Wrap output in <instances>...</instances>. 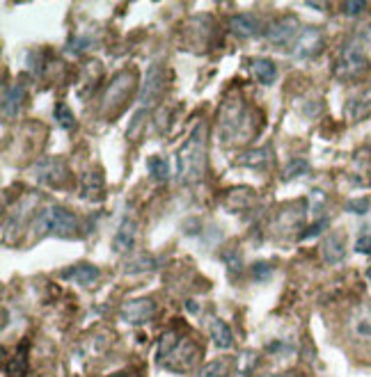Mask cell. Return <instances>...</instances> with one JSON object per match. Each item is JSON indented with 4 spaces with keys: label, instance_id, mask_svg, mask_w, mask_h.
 <instances>
[{
    "label": "cell",
    "instance_id": "1",
    "mask_svg": "<svg viewBox=\"0 0 371 377\" xmlns=\"http://www.w3.org/2000/svg\"><path fill=\"white\" fill-rule=\"evenodd\" d=\"M252 110L241 94H229L218 112V138L222 145H243L255 138Z\"/></svg>",
    "mask_w": 371,
    "mask_h": 377
},
{
    "label": "cell",
    "instance_id": "2",
    "mask_svg": "<svg viewBox=\"0 0 371 377\" xmlns=\"http://www.w3.org/2000/svg\"><path fill=\"white\" fill-rule=\"evenodd\" d=\"M206 151H209V128L199 122L174 156L177 181L181 185H195L202 181L206 172Z\"/></svg>",
    "mask_w": 371,
    "mask_h": 377
},
{
    "label": "cell",
    "instance_id": "3",
    "mask_svg": "<svg viewBox=\"0 0 371 377\" xmlns=\"http://www.w3.org/2000/svg\"><path fill=\"white\" fill-rule=\"evenodd\" d=\"M35 233L37 236H55V238H76L80 233L78 217L66 210L64 206L51 203L35 217Z\"/></svg>",
    "mask_w": 371,
    "mask_h": 377
},
{
    "label": "cell",
    "instance_id": "4",
    "mask_svg": "<svg viewBox=\"0 0 371 377\" xmlns=\"http://www.w3.org/2000/svg\"><path fill=\"white\" fill-rule=\"evenodd\" d=\"M136 82H138L136 73H131V71L117 73L115 78L110 80L108 89L103 92V99H101V112H103V115L115 117L117 110L124 108L126 101L131 99L133 89H136Z\"/></svg>",
    "mask_w": 371,
    "mask_h": 377
},
{
    "label": "cell",
    "instance_id": "5",
    "mask_svg": "<svg viewBox=\"0 0 371 377\" xmlns=\"http://www.w3.org/2000/svg\"><path fill=\"white\" fill-rule=\"evenodd\" d=\"M367 66H369V57L365 48H362L360 39H351L339 53L335 62V75L339 80H353V78H360V75L367 71Z\"/></svg>",
    "mask_w": 371,
    "mask_h": 377
},
{
    "label": "cell",
    "instance_id": "6",
    "mask_svg": "<svg viewBox=\"0 0 371 377\" xmlns=\"http://www.w3.org/2000/svg\"><path fill=\"white\" fill-rule=\"evenodd\" d=\"M159 94H161V69L159 64H152L150 71L145 75V82H143V92H140V105H138V112L133 115L131 119V128H129V135L133 138L136 131L140 128V124L145 122V117L150 115L152 108L159 101Z\"/></svg>",
    "mask_w": 371,
    "mask_h": 377
},
{
    "label": "cell",
    "instance_id": "7",
    "mask_svg": "<svg viewBox=\"0 0 371 377\" xmlns=\"http://www.w3.org/2000/svg\"><path fill=\"white\" fill-rule=\"evenodd\" d=\"M199 357V345L188 336H181L179 343L174 345V350L168 354V359L163 361V368H168L170 373H188Z\"/></svg>",
    "mask_w": 371,
    "mask_h": 377
},
{
    "label": "cell",
    "instance_id": "8",
    "mask_svg": "<svg viewBox=\"0 0 371 377\" xmlns=\"http://www.w3.org/2000/svg\"><path fill=\"white\" fill-rule=\"evenodd\" d=\"M33 176L44 185L51 187H64L69 183V167L60 158H44L33 167Z\"/></svg>",
    "mask_w": 371,
    "mask_h": 377
},
{
    "label": "cell",
    "instance_id": "9",
    "mask_svg": "<svg viewBox=\"0 0 371 377\" xmlns=\"http://www.w3.org/2000/svg\"><path fill=\"white\" fill-rule=\"evenodd\" d=\"M300 35V21L293 17V14H284L278 21L266 28V39H269L273 46H289V44H296Z\"/></svg>",
    "mask_w": 371,
    "mask_h": 377
},
{
    "label": "cell",
    "instance_id": "10",
    "mask_svg": "<svg viewBox=\"0 0 371 377\" xmlns=\"http://www.w3.org/2000/svg\"><path fill=\"white\" fill-rule=\"evenodd\" d=\"M325 46V35L321 28L307 26L300 30L298 39L293 44V57L296 59H314Z\"/></svg>",
    "mask_w": 371,
    "mask_h": 377
},
{
    "label": "cell",
    "instance_id": "11",
    "mask_svg": "<svg viewBox=\"0 0 371 377\" xmlns=\"http://www.w3.org/2000/svg\"><path fill=\"white\" fill-rule=\"evenodd\" d=\"M120 315L124 322L129 325H147L154 315H156V302L152 297H133V300H126L122 309H120Z\"/></svg>",
    "mask_w": 371,
    "mask_h": 377
},
{
    "label": "cell",
    "instance_id": "12",
    "mask_svg": "<svg viewBox=\"0 0 371 377\" xmlns=\"http://www.w3.org/2000/svg\"><path fill=\"white\" fill-rule=\"evenodd\" d=\"M138 220L133 215H126L124 220L117 226L115 236H113V252L115 254H126L136 247V240H138Z\"/></svg>",
    "mask_w": 371,
    "mask_h": 377
},
{
    "label": "cell",
    "instance_id": "13",
    "mask_svg": "<svg viewBox=\"0 0 371 377\" xmlns=\"http://www.w3.org/2000/svg\"><path fill=\"white\" fill-rule=\"evenodd\" d=\"M344 256H346L344 233H339V231L328 233V236L323 238V245H321V259L328 263V266H337V263L344 261Z\"/></svg>",
    "mask_w": 371,
    "mask_h": 377
},
{
    "label": "cell",
    "instance_id": "14",
    "mask_svg": "<svg viewBox=\"0 0 371 377\" xmlns=\"http://www.w3.org/2000/svg\"><path fill=\"white\" fill-rule=\"evenodd\" d=\"M62 279L87 288V286H94L101 279V270L92 266V263H76V266L62 270Z\"/></svg>",
    "mask_w": 371,
    "mask_h": 377
},
{
    "label": "cell",
    "instance_id": "15",
    "mask_svg": "<svg viewBox=\"0 0 371 377\" xmlns=\"http://www.w3.org/2000/svg\"><path fill=\"white\" fill-rule=\"evenodd\" d=\"M229 28H232V33L236 37H241V39H250V37L262 35L264 24L255 14H234V17L229 19Z\"/></svg>",
    "mask_w": 371,
    "mask_h": 377
},
{
    "label": "cell",
    "instance_id": "16",
    "mask_svg": "<svg viewBox=\"0 0 371 377\" xmlns=\"http://www.w3.org/2000/svg\"><path fill=\"white\" fill-rule=\"evenodd\" d=\"M351 334L360 341H371V302L355 306V311L351 313Z\"/></svg>",
    "mask_w": 371,
    "mask_h": 377
},
{
    "label": "cell",
    "instance_id": "17",
    "mask_svg": "<svg viewBox=\"0 0 371 377\" xmlns=\"http://www.w3.org/2000/svg\"><path fill=\"white\" fill-rule=\"evenodd\" d=\"M346 115L351 122H362L371 115V87H367L365 92L355 94L346 103Z\"/></svg>",
    "mask_w": 371,
    "mask_h": 377
},
{
    "label": "cell",
    "instance_id": "18",
    "mask_svg": "<svg viewBox=\"0 0 371 377\" xmlns=\"http://www.w3.org/2000/svg\"><path fill=\"white\" fill-rule=\"evenodd\" d=\"M24 101H26V89L21 85L5 87V92H3V119L5 122L19 115V110L24 108Z\"/></svg>",
    "mask_w": 371,
    "mask_h": 377
},
{
    "label": "cell",
    "instance_id": "19",
    "mask_svg": "<svg viewBox=\"0 0 371 377\" xmlns=\"http://www.w3.org/2000/svg\"><path fill=\"white\" fill-rule=\"evenodd\" d=\"M250 71L257 78L259 85H264V87H269V85H273V82L278 80V66L269 57H255V59H250Z\"/></svg>",
    "mask_w": 371,
    "mask_h": 377
},
{
    "label": "cell",
    "instance_id": "20",
    "mask_svg": "<svg viewBox=\"0 0 371 377\" xmlns=\"http://www.w3.org/2000/svg\"><path fill=\"white\" fill-rule=\"evenodd\" d=\"M271 160H273V151L269 147L250 149V151H243L241 156H236V165H239V167H250V169H262L266 165H271Z\"/></svg>",
    "mask_w": 371,
    "mask_h": 377
},
{
    "label": "cell",
    "instance_id": "21",
    "mask_svg": "<svg viewBox=\"0 0 371 377\" xmlns=\"http://www.w3.org/2000/svg\"><path fill=\"white\" fill-rule=\"evenodd\" d=\"M80 187H83L85 199L99 201L103 197V192H106V181H103L99 169H92V172H85V174L80 176Z\"/></svg>",
    "mask_w": 371,
    "mask_h": 377
},
{
    "label": "cell",
    "instance_id": "22",
    "mask_svg": "<svg viewBox=\"0 0 371 377\" xmlns=\"http://www.w3.org/2000/svg\"><path fill=\"white\" fill-rule=\"evenodd\" d=\"M209 334L213 338V345L220 350H229L234 345V334L232 327L220 318H209Z\"/></svg>",
    "mask_w": 371,
    "mask_h": 377
},
{
    "label": "cell",
    "instance_id": "23",
    "mask_svg": "<svg viewBox=\"0 0 371 377\" xmlns=\"http://www.w3.org/2000/svg\"><path fill=\"white\" fill-rule=\"evenodd\" d=\"M255 190H250V187L241 185V187H234V190L227 192V208L232 210H248L252 203H255Z\"/></svg>",
    "mask_w": 371,
    "mask_h": 377
},
{
    "label": "cell",
    "instance_id": "24",
    "mask_svg": "<svg viewBox=\"0 0 371 377\" xmlns=\"http://www.w3.org/2000/svg\"><path fill=\"white\" fill-rule=\"evenodd\" d=\"M28 373V343H21L19 350L7 364V377H26Z\"/></svg>",
    "mask_w": 371,
    "mask_h": 377
},
{
    "label": "cell",
    "instance_id": "25",
    "mask_svg": "<svg viewBox=\"0 0 371 377\" xmlns=\"http://www.w3.org/2000/svg\"><path fill=\"white\" fill-rule=\"evenodd\" d=\"M179 334L177 331H165V334L161 336V341H159V348H156V364H163V361L168 359V354L174 350V345L179 343Z\"/></svg>",
    "mask_w": 371,
    "mask_h": 377
},
{
    "label": "cell",
    "instance_id": "26",
    "mask_svg": "<svg viewBox=\"0 0 371 377\" xmlns=\"http://www.w3.org/2000/svg\"><path fill=\"white\" fill-rule=\"evenodd\" d=\"M147 172L154 181H168L170 178V165L161 156H152L147 160Z\"/></svg>",
    "mask_w": 371,
    "mask_h": 377
},
{
    "label": "cell",
    "instance_id": "27",
    "mask_svg": "<svg viewBox=\"0 0 371 377\" xmlns=\"http://www.w3.org/2000/svg\"><path fill=\"white\" fill-rule=\"evenodd\" d=\"M307 172H309V163L305 160V158H293L291 163H287L284 172H282V178L291 181V178H298L302 174H307Z\"/></svg>",
    "mask_w": 371,
    "mask_h": 377
},
{
    "label": "cell",
    "instance_id": "28",
    "mask_svg": "<svg viewBox=\"0 0 371 377\" xmlns=\"http://www.w3.org/2000/svg\"><path fill=\"white\" fill-rule=\"evenodd\" d=\"M55 122L60 124L62 128H76V117H73V112L69 105H64V103H57L55 105Z\"/></svg>",
    "mask_w": 371,
    "mask_h": 377
},
{
    "label": "cell",
    "instance_id": "29",
    "mask_svg": "<svg viewBox=\"0 0 371 377\" xmlns=\"http://www.w3.org/2000/svg\"><path fill=\"white\" fill-rule=\"evenodd\" d=\"M325 206V192L323 190H311L309 197H307V215L314 217L323 210Z\"/></svg>",
    "mask_w": 371,
    "mask_h": 377
},
{
    "label": "cell",
    "instance_id": "30",
    "mask_svg": "<svg viewBox=\"0 0 371 377\" xmlns=\"http://www.w3.org/2000/svg\"><path fill=\"white\" fill-rule=\"evenodd\" d=\"M156 266V261L154 259H150L147 254H143V256H138L136 261H131L129 266H126V273L129 275H138V273H150V270Z\"/></svg>",
    "mask_w": 371,
    "mask_h": 377
},
{
    "label": "cell",
    "instance_id": "31",
    "mask_svg": "<svg viewBox=\"0 0 371 377\" xmlns=\"http://www.w3.org/2000/svg\"><path fill=\"white\" fill-rule=\"evenodd\" d=\"M90 46H92V37H87V35H73L69 39V50L76 53V55L85 53Z\"/></svg>",
    "mask_w": 371,
    "mask_h": 377
},
{
    "label": "cell",
    "instance_id": "32",
    "mask_svg": "<svg viewBox=\"0 0 371 377\" xmlns=\"http://www.w3.org/2000/svg\"><path fill=\"white\" fill-rule=\"evenodd\" d=\"M325 229H328V217H321V220H316L314 224L307 226V229L300 233V240H311V238L321 236Z\"/></svg>",
    "mask_w": 371,
    "mask_h": 377
},
{
    "label": "cell",
    "instance_id": "33",
    "mask_svg": "<svg viewBox=\"0 0 371 377\" xmlns=\"http://www.w3.org/2000/svg\"><path fill=\"white\" fill-rule=\"evenodd\" d=\"M250 277L255 279V282H266V279L271 277V266L266 261H257L255 266L250 268Z\"/></svg>",
    "mask_w": 371,
    "mask_h": 377
},
{
    "label": "cell",
    "instance_id": "34",
    "mask_svg": "<svg viewBox=\"0 0 371 377\" xmlns=\"http://www.w3.org/2000/svg\"><path fill=\"white\" fill-rule=\"evenodd\" d=\"M227 373V366L225 361H211V364H206L202 368V373H199V377H222Z\"/></svg>",
    "mask_w": 371,
    "mask_h": 377
},
{
    "label": "cell",
    "instance_id": "35",
    "mask_svg": "<svg viewBox=\"0 0 371 377\" xmlns=\"http://www.w3.org/2000/svg\"><path fill=\"white\" fill-rule=\"evenodd\" d=\"M365 10H367V3H362V0H346V3L341 5V12H344L346 17H360Z\"/></svg>",
    "mask_w": 371,
    "mask_h": 377
},
{
    "label": "cell",
    "instance_id": "36",
    "mask_svg": "<svg viewBox=\"0 0 371 377\" xmlns=\"http://www.w3.org/2000/svg\"><path fill=\"white\" fill-rule=\"evenodd\" d=\"M346 210L348 213H355V215H365L369 210V199H351L346 203Z\"/></svg>",
    "mask_w": 371,
    "mask_h": 377
},
{
    "label": "cell",
    "instance_id": "37",
    "mask_svg": "<svg viewBox=\"0 0 371 377\" xmlns=\"http://www.w3.org/2000/svg\"><path fill=\"white\" fill-rule=\"evenodd\" d=\"M355 252L362 254V256L371 254V233H362V236L355 240Z\"/></svg>",
    "mask_w": 371,
    "mask_h": 377
},
{
    "label": "cell",
    "instance_id": "38",
    "mask_svg": "<svg viewBox=\"0 0 371 377\" xmlns=\"http://www.w3.org/2000/svg\"><path fill=\"white\" fill-rule=\"evenodd\" d=\"M222 259H225L229 273H241V256L236 254V252H227L225 256H222Z\"/></svg>",
    "mask_w": 371,
    "mask_h": 377
},
{
    "label": "cell",
    "instance_id": "39",
    "mask_svg": "<svg viewBox=\"0 0 371 377\" xmlns=\"http://www.w3.org/2000/svg\"><path fill=\"white\" fill-rule=\"evenodd\" d=\"M186 306H188V311H190V313H197V311H199V304H197V302H192V300L186 302Z\"/></svg>",
    "mask_w": 371,
    "mask_h": 377
},
{
    "label": "cell",
    "instance_id": "40",
    "mask_svg": "<svg viewBox=\"0 0 371 377\" xmlns=\"http://www.w3.org/2000/svg\"><path fill=\"white\" fill-rule=\"evenodd\" d=\"M262 377H298V375L296 373H266Z\"/></svg>",
    "mask_w": 371,
    "mask_h": 377
},
{
    "label": "cell",
    "instance_id": "41",
    "mask_svg": "<svg viewBox=\"0 0 371 377\" xmlns=\"http://www.w3.org/2000/svg\"><path fill=\"white\" fill-rule=\"evenodd\" d=\"M365 275H367V282H369V284H371V266H369V268H367V273H365Z\"/></svg>",
    "mask_w": 371,
    "mask_h": 377
},
{
    "label": "cell",
    "instance_id": "42",
    "mask_svg": "<svg viewBox=\"0 0 371 377\" xmlns=\"http://www.w3.org/2000/svg\"><path fill=\"white\" fill-rule=\"evenodd\" d=\"M113 377H122V375H113Z\"/></svg>",
    "mask_w": 371,
    "mask_h": 377
}]
</instances>
